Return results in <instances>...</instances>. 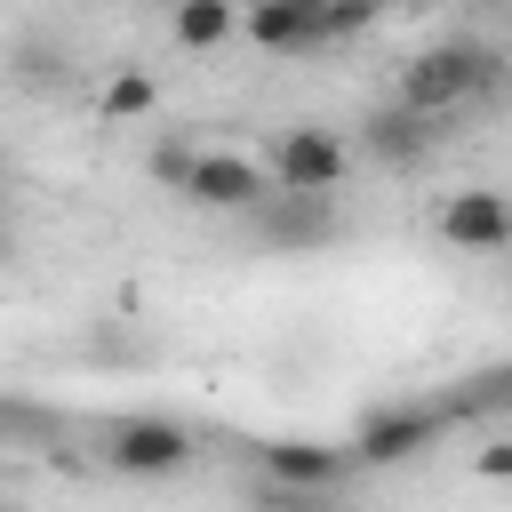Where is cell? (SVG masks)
Wrapping results in <instances>:
<instances>
[{
    "label": "cell",
    "instance_id": "9a60e30c",
    "mask_svg": "<svg viewBox=\"0 0 512 512\" xmlns=\"http://www.w3.org/2000/svg\"><path fill=\"white\" fill-rule=\"evenodd\" d=\"M296 8H320V16H328V8H336V0H296Z\"/></svg>",
    "mask_w": 512,
    "mask_h": 512
},
{
    "label": "cell",
    "instance_id": "5bb4252c",
    "mask_svg": "<svg viewBox=\"0 0 512 512\" xmlns=\"http://www.w3.org/2000/svg\"><path fill=\"white\" fill-rule=\"evenodd\" d=\"M480 472H488V480H512V448H488V456H480Z\"/></svg>",
    "mask_w": 512,
    "mask_h": 512
},
{
    "label": "cell",
    "instance_id": "52a82bcc",
    "mask_svg": "<svg viewBox=\"0 0 512 512\" xmlns=\"http://www.w3.org/2000/svg\"><path fill=\"white\" fill-rule=\"evenodd\" d=\"M120 472H136V480H152V472H176L184 456H192V432L184 424H168V416H120L112 424V448H104Z\"/></svg>",
    "mask_w": 512,
    "mask_h": 512
},
{
    "label": "cell",
    "instance_id": "277c9868",
    "mask_svg": "<svg viewBox=\"0 0 512 512\" xmlns=\"http://www.w3.org/2000/svg\"><path fill=\"white\" fill-rule=\"evenodd\" d=\"M248 216H256V240H272V248H320L336 232L328 192H296V184H272Z\"/></svg>",
    "mask_w": 512,
    "mask_h": 512
},
{
    "label": "cell",
    "instance_id": "6da1fadb",
    "mask_svg": "<svg viewBox=\"0 0 512 512\" xmlns=\"http://www.w3.org/2000/svg\"><path fill=\"white\" fill-rule=\"evenodd\" d=\"M496 80V56L480 48V40H440V48H424L408 72H400V104H416V112H456V104H472L480 88Z\"/></svg>",
    "mask_w": 512,
    "mask_h": 512
},
{
    "label": "cell",
    "instance_id": "30bf717a",
    "mask_svg": "<svg viewBox=\"0 0 512 512\" xmlns=\"http://www.w3.org/2000/svg\"><path fill=\"white\" fill-rule=\"evenodd\" d=\"M448 424H472V416H512V360L504 368H480V376H464L448 400Z\"/></svg>",
    "mask_w": 512,
    "mask_h": 512
},
{
    "label": "cell",
    "instance_id": "ba28073f",
    "mask_svg": "<svg viewBox=\"0 0 512 512\" xmlns=\"http://www.w3.org/2000/svg\"><path fill=\"white\" fill-rule=\"evenodd\" d=\"M440 240H448V248H472V256L512 248V200H504V192H488V184L448 192V200H440Z\"/></svg>",
    "mask_w": 512,
    "mask_h": 512
},
{
    "label": "cell",
    "instance_id": "3957f363",
    "mask_svg": "<svg viewBox=\"0 0 512 512\" xmlns=\"http://www.w3.org/2000/svg\"><path fill=\"white\" fill-rule=\"evenodd\" d=\"M440 432H448V408H440V400H432V408H376V416H360L352 448H360V464H408V456H424Z\"/></svg>",
    "mask_w": 512,
    "mask_h": 512
},
{
    "label": "cell",
    "instance_id": "8992f818",
    "mask_svg": "<svg viewBox=\"0 0 512 512\" xmlns=\"http://www.w3.org/2000/svg\"><path fill=\"white\" fill-rule=\"evenodd\" d=\"M272 192V176L256 168V160H240V152H200L192 160V184H184V200L192 208H216V216H240V208H256Z\"/></svg>",
    "mask_w": 512,
    "mask_h": 512
},
{
    "label": "cell",
    "instance_id": "2e32d148",
    "mask_svg": "<svg viewBox=\"0 0 512 512\" xmlns=\"http://www.w3.org/2000/svg\"><path fill=\"white\" fill-rule=\"evenodd\" d=\"M168 8H184V0H168Z\"/></svg>",
    "mask_w": 512,
    "mask_h": 512
},
{
    "label": "cell",
    "instance_id": "7a4b0ae2",
    "mask_svg": "<svg viewBox=\"0 0 512 512\" xmlns=\"http://www.w3.org/2000/svg\"><path fill=\"white\" fill-rule=\"evenodd\" d=\"M360 464V448H312V440H272L264 448V488L280 504H304V496H328L344 488V472Z\"/></svg>",
    "mask_w": 512,
    "mask_h": 512
},
{
    "label": "cell",
    "instance_id": "4fadbf2b",
    "mask_svg": "<svg viewBox=\"0 0 512 512\" xmlns=\"http://www.w3.org/2000/svg\"><path fill=\"white\" fill-rule=\"evenodd\" d=\"M144 104H152V80H136V72H120L104 88V112H144Z\"/></svg>",
    "mask_w": 512,
    "mask_h": 512
},
{
    "label": "cell",
    "instance_id": "7c38bea8",
    "mask_svg": "<svg viewBox=\"0 0 512 512\" xmlns=\"http://www.w3.org/2000/svg\"><path fill=\"white\" fill-rule=\"evenodd\" d=\"M192 160H200V152H192V144H160V152H152V176H160V184H176V192H184V184H192Z\"/></svg>",
    "mask_w": 512,
    "mask_h": 512
},
{
    "label": "cell",
    "instance_id": "8fae6325",
    "mask_svg": "<svg viewBox=\"0 0 512 512\" xmlns=\"http://www.w3.org/2000/svg\"><path fill=\"white\" fill-rule=\"evenodd\" d=\"M176 16V40L184 48H216V40H232V0H184V8H168Z\"/></svg>",
    "mask_w": 512,
    "mask_h": 512
},
{
    "label": "cell",
    "instance_id": "9c48e42d",
    "mask_svg": "<svg viewBox=\"0 0 512 512\" xmlns=\"http://www.w3.org/2000/svg\"><path fill=\"white\" fill-rule=\"evenodd\" d=\"M240 32H248L256 48H280V56H288V48H320V40H328V16H320V8H296V0H256V8L240 16Z\"/></svg>",
    "mask_w": 512,
    "mask_h": 512
},
{
    "label": "cell",
    "instance_id": "5b68a950",
    "mask_svg": "<svg viewBox=\"0 0 512 512\" xmlns=\"http://www.w3.org/2000/svg\"><path fill=\"white\" fill-rule=\"evenodd\" d=\"M272 184L336 192V184H344V136H336V128H288V136L272 144Z\"/></svg>",
    "mask_w": 512,
    "mask_h": 512
}]
</instances>
